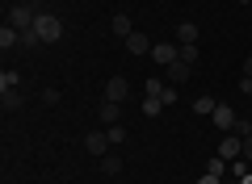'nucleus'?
Masks as SVG:
<instances>
[{
  "label": "nucleus",
  "instance_id": "nucleus-1",
  "mask_svg": "<svg viewBox=\"0 0 252 184\" xmlns=\"http://www.w3.org/2000/svg\"><path fill=\"white\" fill-rule=\"evenodd\" d=\"M38 4L34 0H21V4H13V13H9V26L13 29H34V21H38Z\"/></svg>",
  "mask_w": 252,
  "mask_h": 184
},
{
  "label": "nucleus",
  "instance_id": "nucleus-2",
  "mask_svg": "<svg viewBox=\"0 0 252 184\" xmlns=\"http://www.w3.org/2000/svg\"><path fill=\"white\" fill-rule=\"evenodd\" d=\"M34 29H38V38H42V42H59V38H63V21L55 17V13H38Z\"/></svg>",
  "mask_w": 252,
  "mask_h": 184
},
{
  "label": "nucleus",
  "instance_id": "nucleus-3",
  "mask_svg": "<svg viewBox=\"0 0 252 184\" xmlns=\"http://www.w3.org/2000/svg\"><path fill=\"white\" fill-rule=\"evenodd\" d=\"M109 147H114V142H109V130H93V134H84V151H89V155H109Z\"/></svg>",
  "mask_w": 252,
  "mask_h": 184
},
{
  "label": "nucleus",
  "instance_id": "nucleus-4",
  "mask_svg": "<svg viewBox=\"0 0 252 184\" xmlns=\"http://www.w3.org/2000/svg\"><path fill=\"white\" fill-rule=\"evenodd\" d=\"M210 122H215V130H219V134H231L240 117H235V109H231V105H219L215 113H210Z\"/></svg>",
  "mask_w": 252,
  "mask_h": 184
},
{
  "label": "nucleus",
  "instance_id": "nucleus-5",
  "mask_svg": "<svg viewBox=\"0 0 252 184\" xmlns=\"http://www.w3.org/2000/svg\"><path fill=\"white\" fill-rule=\"evenodd\" d=\"M219 159H244V138L240 134H223L219 138Z\"/></svg>",
  "mask_w": 252,
  "mask_h": 184
},
{
  "label": "nucleus",
  "instance_id": "nucleus-6",
  "mask_svg": "<svg viewBox=\"0 0 252 184\" xmlns=\"http://www.w3.org/2000/svg\"><path fill=\"white\" fill-rule=\"evenodd\" d=\"M130 97V84H126V76H109V84H105V101H122Z\"/></svg>",
  "mask_w": 252,
  "mask_h": 184
},
{
  "label": "nucleus",
  "instance_id": "nucleus-7",
  "mask_svg": "<svg viewBox=\"0 0 252 184\" xmlns=\"http://www.w3.org/2000/svg\"><path fill=\"white\" fill-rule=\"evenodd\" d=\"M109 34H114V38H122V42H126V38L135 34V21L126 17V13H114V17H109Z\"/></svg>",
  "mask_w": 252,
  "mask_h": 184
},
{
  "label": "nucleus",
  "instance_id": "nucleus-8",
  "mask_svg": "<svg viewBox=\"0 0 252 184\" xmlns=\"http://www.w3.org/2000/svg\"><path fill=\"white\" fill-rule=\"evenodd\" d=\"M152 63H160V67L177 63V46H172V42H156V46H152Z\"/></svg>",
  "mask_w": 252,
  "mask_h": 184
},
{
  "label": "nucleus",
  "instance_id": "nucleus-9",
  "mask_svg": "<svg viewBox=\"0 0 252 184\" xmlns=\"http://www.w3.org/2000/svg\"><path fill=\"white\" fill-rule=\"evenodd\" d=\"M164 71H168V84H172V88H181L189 76H193V67H189V63H181V59H177V63H168Z\"/></svg>",
  "mask_w": 252,
  "mask_h": 184
},
{
  "label": "nucleus",
  "instance_id": "nucleus-10",
  "mask_svg": "<svg viewBox=\"0 0 252 184\" xmlns=\"http://www.w3.org/2000/svg\"><path fill=\"white\" fill-rule=\"evenodd\" d=\"M152 46H156V42H152L147 34H139V29L126 38V51H130V54H152Z\"/></svg>",
  "mask_w": 252,
  "mask_h": 184
},
{
  "label": "nucleus",
  "instance_id": "nucleus-11",
  "mask_svg": "<svg viewBox=\"0 0 252 184\" xmlns=\"http://www.w3.org/2000/svg\"><path fill=\"white\" fill-rule=\"evenodd\" d=\"M21 105H26V97H21L17 88H9V92H0V109H4V113H17Z\"/></svg>",
  "mask_w": 252,
  "mask_h": 184
},
{
  "label": "nucleus",
  "instance_id": "nucleus-12",
  "mask_svg": "<svg viewBox=\"0 0 252 184\" xmlns=\"http://www.w3.org/2000/svg\"><path fill=\"white\" fill-rule=\"evenodd\" d=\"M118 117H122V105L118 101H101V126H118Z\"/></svg>",
  "mask_w": 252,
  "mask_h": 184
},
{
  "label": "nucleus",
  "instance_id": "nucleus-13",
  "mask_svg": "<svg viewBox=\"0 0 252 184\" xmlns=\"http://www.w3.org/2000/svg\"><path fill=\"white\" fill-rule=\"evenodd\" d=\"M177 42L185 46V42H198V26H193V21H181L177 26Z\"/></svg>",
  "mask_w": 252,
  "mask_h": 184
},
{
  "label": "nucleus",
  "instance_id": "nucleus-14",
  "mask_svg": "<svg viewBox=\"0 0 252 184\" xmlns=\"http://www.w3.org/2000/svg\"><path fill=\"white\" fill-rule=\"evenodd\" d=\"M177 59L193 67V63H198V42H185V46H177Z\"/></svg>",
  "mask_w": 252,
  "mask_h": 184
},
{
  "label": "nucleus",
  "instance_id": "nucleus-15",
  "mask_svg": "<svg viewBox=\"0 0 252 184\" xmlns=\"http://www.w3.org/2000/svg\"><path fill=\"white\" fill-rule=\"evenodd\" d=\"M215 109H219V101H215V97H198V101H193V113H202V117L215 113Z\"/></svg>",
  "mask_w": 252,
  "mask_h": 184
},
{
  "label": "nucleus",
  "instance_id": "nucleus-16",
  "mask_svg": "<svg viewBox=\"0 0 252 184\" xmlns=\"http://www.w3.org/2000/svg\"><path fill=\"white\" fill-rule=\"evenodd\" d=\"M101 172H105V176H118V172H122V159H118V155H101Z\"/></svg>",
  "mask_w": 252,
  "mask_h": 184
},
{
  "label": "nucleus",
  "instance_id": "nucleus-17",
  "mask_svg": "<svg viewBox=\"0 0 252 184\" xmlns=\"http://www.w3.org/2000/svg\"><path fill=\"white\" fill-rule=\"evenodd\" d=\"M143 113H147V117H160V113H164V101H160V97H143Z\"/></svg>",
  "mask_w": 252,
  "mask_h": 184
},
{
  "label": "nucleus",
  "instance_id": "nucleus-18",
  "mask_svg": "<svg viewBox=\"0 0 252 184\" xmlns=\"http://www.w3.org/2000/svg\"><path fill=\"white\" fill-rule=\"evenodd\" d=\"M164 88H168V79H147V84H143V97H164Z\"/></svg>",
  "mask_w": 252,
  "mask_h": 184
},
{
  "label": "nucleus",
  "instance_id": "nucleus-19",
  "mask_svg": "<svg viewBox=\"0 0 252 184\" xmlns=\"http://www.w3.org/2000/svg\"><path fill=\"white\" fill-rule=\"evenodd\" d=\"M17 84H21L17 71H4V76H0V92H9V88H17Z\"/></svg>",
  "mask_w": 252,
  "mask_h": 184
},
{
  "label": "nucleus",
  "instance_id": "nucleus-20",
  "mask_svg": "<svg viewBox=\"0 0 252 184\" xmlns=\"http://www.w3.org/2000/svg\"><path fill=\"white\" fill-rule=\"evenodd\" d=\"M38 42H42V38H38V29H21V46H26V51H34Z\"/></svg>",
  "mask_w": 252,
  "mask_h": 184
},
{
  "label": "nucleus",
  "instance_id": "nucleus-21",
  "mask_svg": "<svg viewBox=\"0 0 252 184\" xmlns=\"http://www.w3.org/2000/svg\"><path fill=\"white\" fill-rule=\"evenodd\" d=\"M105 130H109V142H114V147L126 142V126H105Z\"/></svg>",
  "mask_w": 252,
  "mask_h": 184
},
{
  "label": "nucleus",
  "instance_id": "nucleus-22",
  "mask_svg": "<svg viewBox=\"0 0 252 184\" xmlns=\"http://www.w3.org/2000/svg\"><path fill=\"white\" fill-rule=\"evenodd\" d=\"M231 134H240V138H252V122H244V117H240V122H235V130Z\"/></svg>",
  "mask_w": 252,
  "mask_h": 184
},
{
  "label": "nucleus",
  "instance_id": "nucleus-23",
  "mask_svg": "<svg viewBox=\"0 0 252 184\" xmlns=\"http://www.w3.org/2000/svg\"><path fill=\"white\" fill-rule=\"evenodd\" d=\"M223 172H227V159H210V176H219V180H223Z\"/></svg>",
  "mask_w": 252,
  "mask_h": 184
},
{
  "label": "nucleus",
  "instance_id": "nucleus-24",
  "mask_svg": "<svg viewBox=\"0 0 252 184\" xmlns=\"http://www.w3.org/2000/svg\"><path fill=\"white\" fill-rule=\"evenodd\" d=\"M42 105H59V92L55 88H42Z\"/></svg>",
  "mask_w": 252,
  "mask_h": 184
},
{
  "label": "nucleus",
  "instance_id": "nucleus-25",
  "mask_svg": "<svg viewBox=\"0 0 252 184\" xmlns=\"http://www.w3.org/2000/svg\"><path fill=\"white\" fill-rule=\"evenodd\" d=\"M244 159L252 163V138H244Z\"/></svg>",
  "mask_w": 252,
  "mask_h": 184
},
{
  "label": "nucleus",
  "instance_id": "nucleus-26",
  "mask_svg": "<svg viewBox=\"0 0 252 184\" xmlns=\"http://www.w3.org/2000/svg\"><path fill=\"white\" fill-rule=\"evenodd\" d=\"M198 184H223V180H219V176H210V172H206V176H202Z\"/></svg>",
  "mask_w": 252,
  "mask_h": 184
},
{
  "label": "nucleus",
  "instance_id": "nucleus-27",
  "mask_svg": "<svg viewBox=\"0 0 252 184\" xmlns=\"http://www.w3.org/2000/svg\"><path fill=\"white\" fill-rule=\"evenodd\" d=\"M244 76H248V79H252V59H244Z\"/></svg>",
  "mask_w": 252,
  "mask_h": 184
},
{
  "label": "nucleus",
  "instance_id": "nucleus-28",
  "mask_svg": "<svg viewBox=\"0 0 252 184\" xmlns=\"http://www.w3.org/2000/svg\"><path fill=\"white\" fill-rule=\"evenodd\" d=\"M240 184H252V172H244V176H240Z\"/></svg>",
  "mask_w": 252,
  "mask_h": 184
},
{
  "label": "nucleus",
  "instance_id": "nucleus-29",
  "mask_svg": "<svg viewBox=\"0 0 252 184\" xmlns=\"http://www.w3.org/2000/svg\"><path fill=\"white\" fill-rule=\"evenodd\" d=\"M240 4H248V9H252V0H240Z\"/></svg>",
  "mask_w": 252,
  "mask_h": 184
},
{
  "label": "nucleus",
  "instance_id": "nucleus-30",
  "mask_svg": "<svg viewBox=\"0 0 252 184\" xmlns=\"http://www.w3.org/2000/svg\"><path fill=\"white\" fill-rule=\"evenodd\" d=\"M223 184H240V180H223Z\"/></svg>",
  "mask_w": 252,
  "mask_h": 184
}]
</instances>
